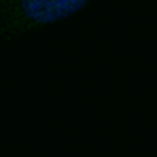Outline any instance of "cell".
<instances>
[{"mask_svg": "<svg viewBox=\"0 0 157 157\" xmlns=\"http://www.w3.org/2000/svg\"><path fill=\"white\" fill-rule=\"evenodd\" d=\"M90 4L88 0H0V46L29 32L69 21Z\"/></svg>", "mask_w": 157, "mask_h": 157, "instance_id": "1", "label": "cell"}]
</instances>
